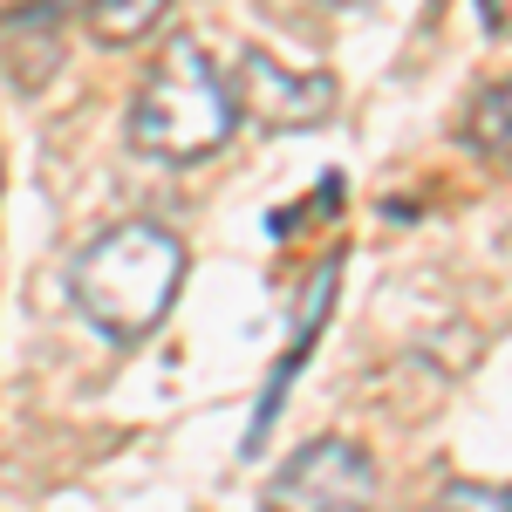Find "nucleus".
Wrapping results in <instances>:
<instances>
[{
  "label": "nucleus",
  "mask_w": 512,
  "mask_h": 512,
  "mask_svg": "<svg viewBox=\"0 0 512 512\" xmlns=\"http://www.w3.org/2000/svg\"><path fill=\"white\" fill-rule=\"evenodd\" d=\"M376 465H369V451L349 444V437H315L308 451H294L287 465L274 472L267 485V506H369L376 499Z\"/></svg>",
  "instance_id": "20e7f679"
},
{
  "label": "nucleus",
  "mask_w": 512,
  "mask_h": 512,
  "mask_svg": "<svg viewBox=\"0 0 512 512\" xmlns=\"http://www.w3.org/2000/svg\"><path fill=\"white\" fill-rule=\"evenodd\" d=\"M335 280H342V260H328V267H315V280H308V294H301V315H294V342H287V362H280L274 376H267V396H260V410H253V431H246V451H260V437H267V424L280 417V396H287V383H294V369L308 362V349H315L321 321H328V308H335Z\"/></svg>",
  "instance_id": "39448f33"
},
{
  "label": "nucleus",
  "mask_w": 512,
  "mask_h": 512,
  "mask_svg": "<svg viewBox=\"0 0 512 512\" xmlns=\"http://www.w3.org/2000/svg\"><path fill=\"white\" fill-rule=\"evenodd\" d=\"M233 123H239L233 76H219V62L192 35H178L164 41V62L144 76L123 137H130V151H144L158 164H198L233 137Z\"/></svg>",
  "instance_id": "f03ea898"
},
{
  "label": "nucleus",
  "mask_w": 512,
  "mask_h": 512,
  "mask_svg": "<svg viewBox=\"0 0 512 512\" xmlns=\"http://www.w3.org/2000/svg\"><path fill=\"white\" fill-rule=\"evenodd\" d=\"M233 103L260 130H315L335 117V76L321 69H287L267 48H246L233 69Z\"/></svg>",
  "instance_id": "7ed1b4c3"
},
{
  "label": "nucleus",
  "mask_w": 512,
  "mask_h": 512,
  "mask_svg": "<svg viewBox=\"0 0 512 512\" xmlns=\"http://www.w3.org/2000/svg\"><path fill=\"white\" fill-rule=\"evenodd\" d=\"M178 287H185V239L171 226H151V219L96 233L69 267L76 308L96 321V335H110L123 349L158 335Z\"/></svg>",
  "instance_id": "f257e3e1"
},
{
  "label": "nucleus",
  "mask_w": 512,
  "mask_h": 512,
  "mask_svg": "<svg viewBox=\"0 0 512 512\" xmlns=\"http://www.w3.org/2000/svg\"><path fill=\"white\" fill-rule=\"evenodd\" d=\"M465 137H472L478 158L512 164V76H506V82H492V89H485V96L472 103V117H465Z\"/></svg>",
  "instance_id": "0eeeda50"
},
{
  "label": "nucleus",
  "mask_w": 512,
  "mask_h": 512,
  "mask_svg": "<svg viewBox=\"0 0 512 512\" xmlns=\"http://www.w3.org/2000/svg\"><path fill=\"white\" fill-rule=\"evenodd\" d=\"M164 14H171V0H89L82 21L103 48H137L164 28Z\"/></svg>",
  "instance_id": "423d86ee"
},
{
  "label": "nucleus",
  "mask_w": 512,
  "mask_h": 512,
  "mask_svg": "<svg viewBox=\"0 0 512 512\" xmlns=\"http://www.w3.org/2000/svg\"><path fill=\"white\" fill-rule=\"evenodd\" d=\"M437 499L458 506V512H512V485H472V478H451Z\"/></svg>",
  "instance_id": "6e6552de"
},
{
  "label": "nucleus",
  "mask_w": 512,
  "mask_h": 512,
  "mask_svg": "<svg viewBox=\"0 0 512 512\" xmlns=\"http://www.w3.org/2000/svg\"><path fill=\"white\" fill-rule=\"evenodd\" d=\"M478 21H485V35L512 41V0H478Z\"/></svg>",
  "instance_id": "1a4fd4ad"
}]
</instances>
